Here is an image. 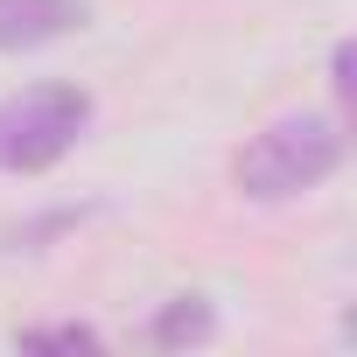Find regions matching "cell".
I'll list each match as a JSON object with an SVG mask.
<instances>
[{"label": "cell", "instance_id": "cell-2", "mask_svg": "<svg viewBox=\"0 0 357 357\" xmlns=\"http://www.w3.org/2000/svg\"><path fill=\"white\" fill-rule=\"evenodd\" d=\"M91 126V91L77 84H36L0 98V175H36L63 161Z\"/></svg>", "mask_w": 357, "mask_h": 357}, {"label": "cell", "instance_id": "cell-4", "mask_svg": "<svg viewBox=\"0 0 357 357\" xmlns=\"http://www.w3.org/2000/svg\"><path fill=\"white\" fill-rule=\"evenodd\" d=\"M154 350H190V343H211L218 336V315H211V301L204 294H175L161 315H154Z\"/></svg>", "mask_w": 357, "mask_h": 357}, {"label": "cell", "instance_id": "cell-3", "mask_svg": "<svg viewBox=\"0 0 357 357\" xmlns=\"http://www.w3.org/2000/svg\"><path fill=\"white\" fill-rule=\"evenodd\" d=\"M84 29V0H0V50H43Z\"/></svg>", "mask_w": 357, "mask_h": 357}, {"label": "cell", "instance_id": "cell-5", "mask_svg": "<svg viewBox=\"0 0 357 357\" xmlns=\"http://www.w3.org/2000/svg\"><path fill=\"white\" fill-rule=\"evenodd\" d=\"M15 343H22V350H98L105 336H98L91 322H43V329H22Z\"/></svg>", "mask_w": 357, "mask_h": 357}, {"label": "cell", "instance_id": "cell-1", "mask_svg": "<svg viewBox=\"0 0 357 357\" xmlns=\"http://www.w3.org/2000/svg\"><path fill=\"white\" fill-rule=\"evenodd\" d=\"M343 168V126L322 119V112H287L273 119L266 133H252L238 147V190L252 204H287L315 183H329V175Z\"/></svg>", "mask_w": 357, "mask_h": 357}, {"label": "cell", "instance_id": "cell-6", "mask_svg": "<svg viewBox=\"0 0 357 357\" xmlns=\"http://www.w3.org/2000/svg\"><path fill=\"white\" fill-rule=\"evenodd\" d=\"M329 84H336V98H350V43L329 50Z\"/></svg>", "mask_w": 357, "mask_h": 357}]
</instances>
